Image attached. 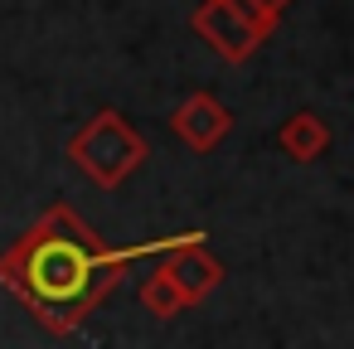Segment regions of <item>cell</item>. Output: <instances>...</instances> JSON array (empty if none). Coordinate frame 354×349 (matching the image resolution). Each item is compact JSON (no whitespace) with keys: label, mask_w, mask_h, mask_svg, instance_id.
Instances as JSON below:
<instances>
[{"label":"cell","mask_w":354,"mask_h":349,"mask_svg":"<svg viewBox=\"0 0 354 349\" xmlns=\"http://www.w3.org/2000/svg\"><path fill=\"white\" fill-rule=\"evenodd\" d=\"M122 272L127 257L107 252L97 233L68 209H54L39 228H30V238L15 252L0 257V276L20 286L35 315L49 320L54 330L78 325L122 281Z\"/></svg>","instance_id":"obj_1"},{"label":"cell","mask_w":354,"mask_h":349,"mask_svg":"<svg viewBox=\"0 0 354 349\" xmlns=\"http://www.w3.org/2000/svg\"><path fill=\"white\" fill-rule=\"evenodd\" d=\"M141 155H146L141 136H136L122 117H112V112H102V117L73 141V160H78L83 170H93L102 185H117Z\"/></svg>","instance_id":"obj_2"},{"label":"cell","mask_w":354,"mask_h":349,"mask_svg":"<svg viewBox=\"0 0 354 349\" xmlns=\"http://www.w3.org/2000/svg\"><path fill=\"white\" fill-rule=\"evenodd\" d=\"M277 25V15H262L252 6H243V0H204L199 15H194V30L223 54V59H248L262 35Z\"/></svg>","instance_id":"obj_3"},{"label":"cell","mask_w":354,"mask_h":349,"mask_svg":"<svg viewBox=\"0 0 354 349\" xmlns=\"http://www.w3.org/2000/svg\"><path fill=\"white\" fill-rule=\"evenodd\" d=\"M175 126H180V136L189 141V146H214L223 131H228V117H223V107L214 102V97H189L185 107H180V117H175Z\"/></svg>","instance_id":"obj_4"},{"label":"cell","mask_w":354,"mask_h":349,"mask_svg":"<svg viewBox=\"0 0 354 349\" xmlns=\"http://www.w3.org/2000/svg\"><path fill=\"white\" fill-rule=\"evenodd\" d=\"M281 146H286L296 160H310V155L325 146V126H320L315 117H306V112H301V117H296V122L281 131Z\"/></svg>","instance_id":"obj_5"},{"label":"cell","mask_w":354,"mask_h":349,"mask_svg":"<svg viewBox=\"0 0 354 349\" xmlns=\"http://www.w3.org/2000/svg\"><path fill=\"white\" fill-rule=\"evenodd\" d=\"M243 6H252V10H262V15H277L286 0H243Z\"/></svg>","instance_id":"obj_6"}]
</instances>
